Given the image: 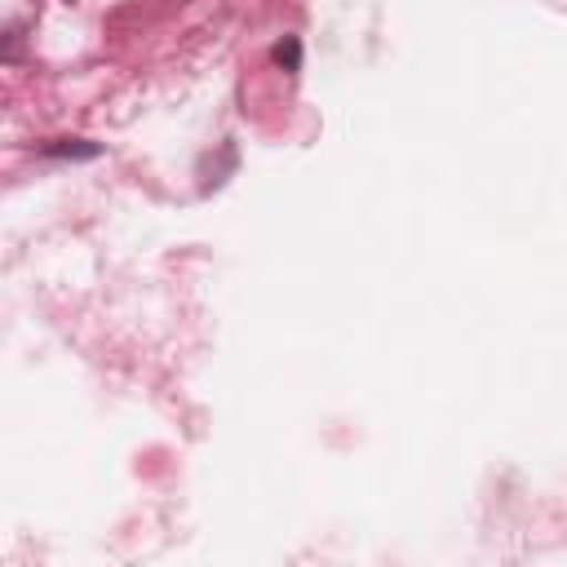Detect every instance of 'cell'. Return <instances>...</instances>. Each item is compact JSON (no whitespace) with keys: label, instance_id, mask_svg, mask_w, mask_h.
<instances>
[{"label":"cell","instance_id":"obj_1","mask_svg":"<svg viewBox=\"0 0 567 567\" xmlns=\"http://www.w3.org/2000/svg\"><path fill=\"white\" fill-rule=\"evenodd\" d=\"M40 155H58V159H93V155H102V146H97V142H84V137H58V142L40 146Z\"/></svg>","mask_w":567,"mask_h":567},{"label":"cell","instance_id":"obj_2","mask_svg":"<svg viewBox=\"0 0 567 567\" xmlns=\"http://www.w3.org/2000/svg\"><path fill=\"white\" fill-rule=\"evenodd\" d=\"M270 58H275L288 75H297V71H301V40H297V35H284V40L275 44V53H270Z\"/></svg>","mask_w":567,"mask_h":567}]
</instances>
